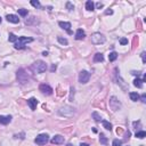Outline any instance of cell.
I'll use <instances>...</instances> for the list:
<instances>
[{
    "label": "cell",
    "mask_w": 146,
    "mask_h": 146,
    "mask_svg": "<svg viewBox=\"0 0 146 146\" xmlns=\"http://www.w3.org/2000/svg\"><path fill=\"white\" fill-rule=\"evenodd\" d=\"M31 41H33L32 38H28V37H20V38L17 39V41L15 42L14 47H15V49H23V48H25L26 44H28V42H31Z\"/></svg>",
    "instance_id": "obj_1"
},
{
    "label": "cell",
    "mask_w": 146,
    "mask_h": 146,
    "mask_svg": "<svg viewBox=\"0 0 146 146\" xmlns=\"http://www.w3.org/2000/svg\"><path fill=\"white\" fill-rule=\"evenodd\" d=\"M31 68H32L36 73H42L47 70V64L45 62H42V61H37L36 63L32 64Z\"/></svg>",
    "instance_id": "obj_2"
},
{
    "label": "cell",
    "mask_w": 146,
    "mask_h": 146,
    "mask_svg": "<svg viewBox=\"0 0 146 146\" xmlns=\"http://www.w3.org/2000/svg\"><path fill=\"white\" fill-rule=\"evenodd\" d=\"M58 114L62 116H65V118H71V116H73L74 114V110L73 107H71V106H63V107L59 108V111H58Z\"/></svg>",
    "instance_id": "obj_3"
},
{
    "label": "cell",
    "mask_w": 146,
    "mask_h": 146,
    "mask_svg": "<svg viewBox=\"0 0 146 146\" xmlns=\"http://www.w3.org/2000/svg\"><path fill=\"white\" fill-rule=\"evenodd\" d=\"M17 80L21 84H26L29 82V80H30L28 74L25 73V71L23 70V68H20V70L17 71Z\"/></svg>",
    "instance_id": "obj_4"
},
{
    "label": "cell",
    "mask_w": 146,
    "mask_h": 146,
    "mask_svg": "<svg viewBox=\"0 0 146 146\" xmlns=\"http://www.w3.org/2000/svg\"><path fill=\"white\" fill-rule=\"evenodd\" d=\"M106 41L105 37L103 36L102 33H94L91 34V42L94 45H100V44H104Z\"/></svg>",
    "instance_id": "obj_5"
},
{
    "label": "cell",
    "mask_w": 146,
    "mask_h": 146,
    "mask_svg": "<svg viewBox=\"0 0 146 146\" xmlns=\"http://www.w3.org/2000/svg\"><path fill=\"white\" fill-rule=\"evenodd\" d=\"M49 140V136L47 134H41L39 135V136L36 137V139H34V143H36L37 145H45L47 144Z\"/></svg>",
    "instance_id": "obj_6"
},
{
    "label": "cell",
    "mask_w": 146,
    "mask_h": 146,
    "mask_svg": "<svg viewBox=\"0 0 146 146\" xmlns=\"http://www.w3.org/2000/svg\"><path fill=\"white\" fill-rule=\"evenodd\" d=\"M110 107L112 108L113 111H118V110H120L121 108V103L118 100V98L116 97H111V99H110Z\"/></svg>",
    "instance_id": "obj_7"
},
{
    "label": "cell",
    "mask_w": 146,
    "mask_h": 146,
    "mask_svg": "<svg viewBox=\"0 0 146 146\" xmlns=\"http://www.w3.org/2000/svg\"><path fill=\"white\" fill-rule=\"evenodd\" d=\"M90 79V73L87 71H81L79 73V82L80 83H87Z\"/></svg>",
    "instance_id": "obj_8"
},
{
    "label": "cell",
    "mask_w": 146,
    "mask_h": 146,
    "mask_svg": "<svg viewBox=\"0 0 146 146\" xmlns=\"http://www.w3.org/2000/svg\"><path fill=\"white\" fill-rule=\"evenodd\" d=\"M39 90H40L44 95H51L53 94V88L46 83H41L40 87H39Z\"/></svg>",
    "instance_id": "obj_9"
},
{
    "label": "cell",
    "mask_w": 146,
    "mask_h": 146,
    "mask_svg": "<svg viewBox=\"0 0 146 146\" xmlns=\"http://www.w3.org/2000/svg\"><path fill=\"white\" fill-rule=\"evenodd\" d=\"M58 24H59V26L62 29H64L65 31H67L68 34H72V31H71V23H68V22H59Z\"/></svg>",
    "instance_id": "obj_10"
},
{
    "label": "cell",
    "mask_w": 146,
    "mask_h": 146,
    "mask_svg": "<svg viewBox=\"0 0 146 146\" xmlns=\"http://www.w3.org/2000/svg\"><path fill=\"white\" fill-rule=\"evenodd\" d=\"M63 143H64V137L61 136V135H56V136L51 139V144L59 145V144H63Z\"/></svg>",
    "instance_id": "obj_11"
},
{
    "label": "cell",
    "mask_w": 146,
    "mask_h": 146,
    "mask_svg": "<svg viewBox=\"0 0 146 146\" xmlns=\"http://www.w3.org/2000/svg\"><path fill=\"white\" fill-rule=\"evenodd\" d=\"M7 18V21L10 23H20V18H18V16H16V15H14V14H9V15H7L6 16Z\"/></svg>",
    "instance_id": "obj_12"
},
{
    "label": "cell",
    "mask_w": 146,
    "mask_h": 146,
    "mask_svg": "<svg viewBox=\"0 0 146 146\" xmlns=\"http://www.w3.org/2000/svg\"><path fill=\"white\" fill-rule=\"evenodd\" d=\"M28 105L30 106L31 110L34 111V110L37 108V105H38V100H37L36 98H33V97H32V98H30V99L28 100Z\"/></svg>",
    "instance_id": "obj_13"
},
{
    "label": "cell",
    "mask_w": 146,
    "mask_h": 146,
    "mask_svg": "<svg viewBox=\"0 0 146 146\" xmlns=\"http://www.w3.org/2000/svg\"><path fill=\"white\" fill-rule=\"evenodd\" d=\"M12 121V115H0V123L8 124Z\"/></svg>",
    "instance_id": "obj_14"
},
{
    "label": "cell",
    "mask_w": 146,
    "mask_h": 146,
    "mask_svg": "<svg viewBox=\"0 0 146 146\" xmlns=\"http://www.w3.org/2000/svg\"><path fill=\"white\" fill-rule=\"evenodd\" d=\"M84 37H86L84 31L82 30V29H78V30H76V33H75V39L76 40H82Z\"/></svg>",
    "instance_id": "obj_15"
},
{
    "label": "cell",
    "mask_w": 146,
    "mask_h": 146,
    "mask_svg": "<svg viewBox=\"0 0 146 146\" xmlns=\"http://www.w3.org/2000/svg\"><path fill=\"white\" fill-rule=\"evenodd\" d=\"M86 9L89 10V12H92V10L95 9V4L91 0H88V1L86 2Z\"/></svg>",
    "instance_id": "obj_16"
},
{
    "label": "cell",
    "mask_w": 146,
    "mask_h": 146,
    "mask_svg": "<svg viewBox=\"0 0 146 146\" xmlns=\"http://www.w3.org/2000/svg\"><path fill=\"white\" fill-rule=\"evenodd\" d=\"M104 61V56H103V54H100V53H97V54H95L94 56V62H103Z\"/></svg>",
    "instance_id": "obj_17"
},
{
    "label": "cell",
    "mask_w": 146,
    "mask_h": 146,
    "mask_svg": "<svg viewBox=\"0 0 146 146\" xmlns=\"http://www.w3.org/2000/svg\"><path fill=\"white\" fill-rule=\"evenodd\" d=\"M143 82H144V81L137 78V79H135V80H134V86L137 87V88H142V87H143Z\"/></svg>",
    "instance_id": "obj_18"
},
{
    "label": "cell",
    "mask_w": 146,
    "mask_h": 146,
    "mask_svg": "<svg viewBox=\"0 0 146 146\" xmlns=\"http://www.w3.org/2000/svg\"><path fill=\"white\" fill-rule=\"evenodd\" d=\"M102 123H103V126H104V128L106 129V130H112V124L110 123L108 121H106V120H102Z\"/></svg>",
    "instance_id": "obj_19"
},
{
    "label": "cell",
    "mask_w": 146,
    "mask_h": 146,
    "mask_svg": "<svg viewBox=\"0 0 146 146\" xmlns=\"http://www.w3.org/2000/svg\"><path fill=\"white\" fill-rule=\"evenodd\" d=\"M129 96L131 98V100H134V102H137V100L139 99V95H138L137 92H130Z\"/></svg>",
    "instance_id": "obj_20"
},
{
    "label": "cell",
    "mask_w": 146,
    "mask_h": 146,
    "mask_svg": "<svg viewBox=\"0 0 146 146\" xmlns=\"http://www.w3.org/2000/svg\"><path fill=\"white\" fill-rule=\"evenodd\" d=\"M116 58H118V54H116L115 51H112L110 55H108V59H110V62H114Z\"/></svg>",
    "instance_id": "obj_21"
},
{
    "label": "cell",
    "mask_w": 146,
    "mask_h": 146,
    "mask_svg": "<svg viewBox=\"0 0 146 146\" xmlns=\"http://www.w3.org/2000/svg\"><path fill=\"white\" fill-rule=\"evenodd\" d=\"M136 137L137 138H139V139H143V138H145L146 137V132L145 131H138V132H136Z\"/></svg>",
    "instance_id": "obj_22"
},
{
    "label": "cell",
    "mask_w": 146,
    "mask_h": 146,
    "mask_svg": "<svg viewBox=\"0 0 146 146\" xmlns=\"http://www.w3.org/2000/svg\"><path fill=\"white\" fill-rule=\"evenodd\" d=\"M17 37L15 36L14 33H9V37H8V40L10 41V42H16L17 41Z\"/></svg>",
    "instance_id": "obj_23"
},
{
    "label": "cell",
    "mask_w": 146,
    "mask_h": 146,
    "mask_svg": "<svg viewBox=\"0 0 146 146\" xmlns=\"http://www.w3.org/2000/svg\"><path fill=\"white\" fill-rule=\"evenodd\" d=\"M91 115H92V118H94L95 121H102V116H100L97 112H94V113L91 114Z\"/></svg>",
    "instance_id": "obj_24"
},
{
    "label": "cell",
    "mask_w": 146,
    "mask_h": 146,
    "mask_svg": "<svg viewBox=\"0 0 146 146\" xmlns=\"http://www.w3.org/2000/svg\"><path fill=\"white\" fill-rule=\"evenodd\" d=\"M57 40H58V42H59V44L65 45V46H67V44H68V41L66 40L65 38H62V37H58V38H57Z\"/></svg>",
    "instance_id": "obj_25"
},
{
    "label": "cell",
    "mask_w": 146,
    "mask_h": 146,
    "mask_svg": "<svg viewBox=\"0 0 146 146\" xmlns=\"http://www.w3.org/2000/svg\"><path fill=\"white\" fill-rule=\"evenodd\" d=\"M31 5H32L33 7H36V8H40L41 7L40 2H39L38 0H32V1H31Z\"/></svg>",
    "instance_id": "obj_26"
},
{
    "label": "cell",
    "mask_w": 146,
    "mask_h": 146,
    "mask_svg": "<svg viewBox=\"0 0 146 146\" xmlns=\"http://www.w3.org/2000/svg\"><path fill=\"white\" fill-rule=\"evenodd\" d=\"M18 14L21 16H26L28 15V9H18Z\"/></svg>",
    "instance_id": "obj_27"
},
{
    "label": "cell",
    "mask_w": 146,
    "mask_h": 146,
    "mask_svg": "<svg viewBox=\"0 0 146 146\" xmlns=\"http://www.w3.org/2000/svg\"><path fill=\"white\" fill-rule=\"evenodd\" d=\"M100 143H102V144H107V138H106L104 135H100Z\"/></svg>",
    "instance_id": "obj_28"
},
{
    "label": "cell",
    "mask_w": 146,
    "mask_h": 146,
    "mask_svg": "<svg viewBox=\"0 0 146 146\" xmlns=\"http://www.w3.org/2000/svg\"><path fill=\"white\" fill-rule=\"evenodd\" d=\"M121 145H122V142H121V140H119V139H114V140H113L112 146H121Z\"/></svg>",
    "instance_id": "obj_29"
},
{
    "label": "cell",
    "mask_w": 146,
    "mask_h": 146,
    "mask_svg": "<svg viewBox=\"0 0 146 146\" xmlns=\"http://www.w3.org/2000/svg\"><path fill=\"white\" fill-rule=\"evenodd\" d=\"M66 8H67L68 10H73L74 9V6L72 5V2H70V1L66 2Z\"/></svg>",
    "instance_id": "obj_30"
},
{
    "label": "cell",
    "mask_w": 146,
    "mask_h": 146,
    "mask_svg": "<svg viewBox=\"0 0 146 146\" xmlns=\"http://www.w3.org/2000/svg\"><path fill=\"white\" fill-rule=\"evenodd\" d=\"M120 44L121 45H127V44H128V39H126V38L120 39Z\"/></svg>",
    "instance_id": "obj_31"
},
{
    "label": "cell",
    "mask_w": 146,
    "mask_h": 146,
    "mask_svg": "<svg viewBox=\"0 0 146 146\" xmlns=\"http://www.w3.org/2000/svg\"><path fill=\"white\" fill-rule=\"evenodd\" d=\"M140 99H142V102H143V103H145V102H146V95H145V94H143V95H142V97H140Z\"/></svg>",
    "instance_id": "obj_32"
},
{
    "label": "cell",
    "mask_w": 146,
    "mask_h": 146,
    "mask_svg": "<svg viewBox=\"0 0 146 146\" xmlns=\"http://www.w3.org/2000/svg\"><path fill=\"white\" fill-rule=\"evenodd\" d=\"M96 7H97L98 9L103 8V4H100V2H97V4H96Z\"/></svg>",
    "instance_id": "obj_33"
},
{
    "label": "cell",
    "mask_w": 146,
    "mask_h": 146,
    "mask_svg": "<svg viewBox=\"0 0 146 146\" xmlns=\"http://www.w3.org/2000/svg\"><path fill=\"white\" fill-rule=\"evenodd\" d=\"M105 14H106V15H112V14H113V10H111V9H110V10H106Z\"/></svg>",
    "instance_id": "obj_34"
},
{
    "label": "cell",
    "mask_w": 146,
    "mask_h": 146,
    "mask_svg": "<svg viewBox=\"0 0 146 146\" xmlns=\"http://www.w3.org/2000/svg\"><path fill=\"white\" fill-rule=\"evenodd\" d=\"M56 67H57V66H56V65H55V64H53V66H51V68H50V71H51V72H54V71H55V70H56Z\"/></svg>",
    "instance_id": "obj_35"
},
{
    "label": "cell",
    "mask_w": 146,
    "mask_h": 146,
    "mask_svg": "<svg viewBox=\"0 0 146 146\" xmlns=\"http://www.w3.org/2000/svg\"><path fill=\"white\" fill-rule=\"evenodd\" d=\"M142 58H143V63H145V53H142Z\"/></svg>",
    "instance_id": "obj_36"
},
{
    "label": "cell",
    "mask_w": 146,
    "mask_h": 146,
    "mask_svg": "<svg viewBox=\"0 0 146 146\" xmlns=\"http://www.w3.org/2000/svg\"><path fill=\"white\" fill-rule=\"evenodd\" d=\"M42 55H44V56H48V51H44Z\"/></svg>",
    "instance_id": "obj_37"
},
{
    "label": "cell",
    "mask_w": 146,
    "mask_h": 146,
    "mask_svg": "<svg viewBox=\"0 0 146 146\" xmlns=\"http://www.w3.org/2000/svg\"><path fill=\"white\" fill-rule=\"evenodd\" d=\"M80 146H89V145L86 144V143H82V144H80Z\"/></svg>",
    "instance_id": "obj_38"
},
{
    "label": "cell",
    "mask_w": 146,
    "mask_h": 146,
    "mask_svg": "<svg viewBox=\"0 0 146 146\" xmlns=\"http://www.w3.org/2000/svg\"><path fill=\"white\" fill-rule=\"evenodd\" d=\"M1 21H2V20H1V17H0V23H1Z\"/></svg>",
    "instance_id": "obj_39"
}]
</instances>
